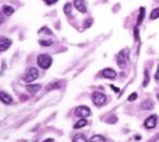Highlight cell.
I'll return each mask as SVG.
<instances>
[{
    "label": "cell",
    "mask_w": 159,
    "mask_h": 142,
    "mask_svg": "<svg viewBox=\"0 0 159 142\" xmlns=\"http://www.w3.org/2000/svg\"><path fill=\"white\" fill-rule=\"evenodd\" d=\"M128 55H130V51L128 49H123L118 53L117 55V64L121 69H124L127 65L128 62Z\"/></svg>",
    "instance_id": "cell-1"
},
{
    "label": "cell",
    "mask_w": 159,
    "mask_h": 142,
    "mask_svg": "<svg viewBox=\"0 0 159 142\" xmlns=\"http://www.w3.org/2000/svg\"><path fill=\"white\" fill-rule=\"evenodd\" d=\"M37 65L43 69H48L52 65V57L49 54H40L37 56Z\"/></svg>",
    "instance_id": "cell-2"
},
{
    "label": "cell",
    "mask_w": 159,
    "mask_h": 142,
    "mask_svg": "<svg viewBox=\"0 0 159 142\" xmlns=\"http://www.w3.org/2000/svg\"><path fill=\"white\" fill-rule=\"evenodd\" d=\"M38 70L36 68H28L27 71H26V74L25 76L22 78L23 82L26 83H32L33 81H35L36 78H38Z\"/></svg>",
    "instance_id": "cell-3"
},
{
    "label": "cell",
    "mask_w": 159,
    "mask_h": 142,
    "mask_svg": "<svg viewBox=\"0 0 159 142\" xmlns=\"http://www.w3.org/2000/svg\"><path fill=\"white\" fill-rule=\"evenodd\" d=\"M91 99H92V102L95 106H103L104 104L106 103V101H107L106 95L101 92H99V91H95V92L92 93Z\"/></svg>",
    "instance_id": "cell-4"
},
{
    "label": "cell",
    "mask_w": 159,
    "mask_h": 142,
    "mask_svg": "<svg viewBox=\"0 0 159 142\" xmlns=\"http://www.w3.org/2000/svg\"><path fill=\"white\" fill-rule=\"evenodd\" d=\"M75 116L81 118V119H86L87 117H89L91 113L90 109L87 106H79L75 108Z\"/></svg>",
    "instance_id": "cell-5"
},
{
    "label": "cell",
    "mask_w": 159,
    "mask_h": 142,
    "mask_svg": "<svg viewBox=\"0 0 159 142\" xmlns=\"http://www.w3.org/2000/svg\"><path fill=\"white\" fill-rule=\"evenodd\" d=\"M12 45V40L5 36H0V51L3 52L10 48Z\"/></svg>",
    "instance_id": "cell-6"
},
{
    "label": "cell",
    "mask_w": 159,
    "mask_h": 142,
    "mask_svg": "<svg viewBox=\"0 0 159 142\" xmlns=\"http://www.w3.org/2000/svg\"><path fill=\"white\" fill-rule=\"evenodd\" d=\"M157 124V116L153 115L151 117H149L144 121V126L147 128H154Z\"/></svg>",
    "instance_id": "cell-7"
},
{
    "label": "cell",
    "mask_w": 159,
    "mask_h": 142,
    "mask_svg": "<svg viewBox=\"0 0 159 142\" xmlns=\"http://www.w3.org/2000/svg\"><path fill=\"white\" fill-rule=\"evenodd\" d=\"M73 3H74L75 9H77L79 12L83 13V14H85V13L87 12V8H86V4H85L84 0H74Z\"/></svg>",
    "instance_id": "cell-8"
},
{
    "label": "cell",
    "mask_w": 159,
    "mask_h": 142,
    "mask_svg": "<svg viewBox=\"0 0 159 142\" xmlns=\"http://www.w3.org/2000/svg\"><path fill=\"white\" fill-rule=\"evenodd\" d=\"M102 75L104 76L105 78H115L117 76V73L114 69L112 68H106L102 71Z\"/></svg>",
    "instance_id": "cell-9"
},
{
    "label": "cell",
    "mask_w": 159,
    "mask_h": 142,
    "mask_svg": "<svg viewBox=\"0 0 159 142\" xmlns=\"http://www.w3.org/2000/svg\"><path fill=\"white\" fill-rule=\"evenodd\" d=\"M0 101L4 104H11L13 102V99L9 93L3 92V91H0Z\"/></svg>",
    "instance_id": "cell-10"
},
{
    "label": "cell",
    "mask_w": 159,
    "mask_h": 142,
    "mask_svg": "<svg viewBox=\"0 0 159 142\" xmlns=\"http://www.w3.org/2000/svg\"><path fill=\"white\" fill-rule=\"evenodd\" d=\"M41 88L40 84H34V85H28L27 86V90L28 92L32 93V95H35L36 92H37L38 90Z\"/></svg>",
    "instance_id": "cell-11"
},
{
    "label": "cell",
    "mask_w": 159,
    "mask_h": 142,
    "mask_svg": "<svg viewBox=\"0 0 159 142\" xmlns=\"http://www.w3.org/2000/svg\"><path fill=\"white\" fill-rule=\"evenodd\" d=\"M154 106V103L151 101V100H145L141 103V108L144 109V110H149V109H152Z\"/></svg>",
    "instance_id": "cell-12"
},
{
    "label": "cell",
    "mask_w": 159,
    "mask_h": 142,
    "mask_svg": "<svg viewBox=\"0 0 159 142\" xmlns=\"http://www.w3.org/2000/svg\"><path fill=\"white\" fill-rule=\"evenodd\" d=\"M2 12H3V15H5V16H11V15H12L15 11H14V9H13L12 6L3 5L2 6Z\"/></svg>",
    "instance_id": "cell-13"
},
{
    "label": "cell",
    "mask_w": 159,
    "mask_h": 142,
    "mask_svg": "<svg viewBox=\"0 0 159 142\" xmlns=\"http://www.w3.org/2000/svg\"><path fill=\"white\" fill-rule=\"evenodd\" d=\"M64 12L67 16H71V14H72V4H71L70 2H67V3L65 4Z\"/></svg>",
    "instance_id": "cell-14"
},
{
    "label": "cell",
    "mask_w": 159,
    "mask_h": 142,
    "mask_svg": "<svg viewBox=\"0 0 159 142\" xmlns=\"http://www.w3.org/2000/svg\"><path fill=\"white\" fill-rule=\"evenodd\" d=\"M87 142H105V138L103 136H100V135H95Z\"/></svg>",
    "instance_id": "cell-15"
},
{
    "label": "cell",
    "mask_w": 159,
    "mask_h": 142,
    "mask_svg": "<svg viewBox=\"0 0 159 142\" xmlns=\"http://www.w3.org/2000/svg\"><path fill=\"white\" fill-rule=\"evenodd\" d=\"M72 142H87V139L83 134H77L73 137Z\"/></svg>",
    "instance_id": "cell-16"
},
{
    "label": "cell",
    "mask_w": 159,
    "mask_h": 142,
    "mask_svg": "<svg viewBox=\"0 0 159 142\" xmlns=\"http://www.w3.org/2000/svg\"><path fill=\"white\" fill-rule=\"evenodd\" d=\"M145 16V9L144 8H140V14H139V17H138V23H137V27L142 23L143 18Z\"/></svg>",
    "instance_id": "cell-17"
},
{
    "label": "cell",
    "mask_w": 159,
    "mask_h": 142,
    "mask_svg": "<svg viewBox=\"0 0 159 142\" xmlns=\"http://www.w3.org/2000/svg\"><path fill=\"white\" fill-rule=\"evenodd\" d=\"M157 18H159V8L154 9V10L151 12V15H150V19H152V20L157 19Z\"/></svg>",
    "instance_id": "cell-18"
},
{
    "label": "cell",
    "mask_w": 159,
    "mask_h": 142,
    "mask_svg": "<svg viewBox=\"0 0 159 142\" xmlns=\"http://www.w3.org/2000/svg\"><path fill=\"white\" fill-rule=\"evenodd\" d=\"M86 124H87V120L86 119H81L80 121H78L77 123L74 124V128L84 127V126H86Z\"/></svg>",
    "instance_id": "cell-19"
},
{
    "label": "cell",
    "mask_w": 159,
    "mask_h": 142,
    "mask_svg": "<svg viewBox=\"0 0 159 142\" xmlns=\"http://www.w3.org/2000/svg\"><path fill=\"white\" fill-rule=\"evenodd\" d=\"M150 82V76H149V71L145 69L144 70V81H143V87H147V84H149Z\"/></svg>",
    "instance_id": "cell-20"
},
{
    "label": "cell",
    "mask_w": 159,
    "mask_h": 142,
    "mask_svg": "<svg viewBox=\"0 0 159 142\" xmlns=\"http://www.w3.org/2000/svg\"><path fill=\"white\" fill-rule=\"evenodd\" d=\"M40 43L41 46H43V47H48V46H51L53 43V41L50 40V39H40Z\"/></svg>",
    "instance_id": "cell-21"
},
{
    "label": "cell",
    "mask_w": 159,
    "mask_h": 142,
    "mask_svg": "<svg viewBox=\"0 0 159 142\" xmlns=\"http://www.w3.org/2000/svg\"><path fill=\"white\" fill-rule=\"evenodd\" d=\"M92 25V19L91 18H88V19H86V20H85V23H84V28H89L90 27V26Z\"/></svg>",
    "instance_id": "cell-22"
},
{
    "label": "cell",
    "mask_w": 159,
    "mask_h": 142,
    "mask_svg": "<svg viewBox=\"0 0 159 142\" xmlns=\"http://www.w3.org/2000/svg\"><path fill=\"white\" fill-rule=\"evenodd\" d=\"M137 97H138V95H137L136 92H134V93H132V95L128 97V101L130 102H132V101H135V100L137 99Z\"/></svg>",
    "instance_id": "cell-23"
},
{
    "label": "cell",
    "mask_w": 159,
    "mask_h": 142,
    "mask_svg": "<svg viewBox=\"0 0 159 142\" xmlns=\"http://www.w3.org/2000/svg\"><path fill=\"white\" fill-rule=\"evenodd\" d=\"M43 1H45L47 4H53V3H55L57 0H43Z\"/></svg>",
    "instance_id": "cell-24"
},
{
    "label": "cell",
    "mask_w": 159,
    "mask_h": 142,
    "mask_svg": "<svg viewBox=\"0 0 159 142\" xmlns=\"http://www.w3.org/2000/svg\"><path fill=\"white\" fill-rule=\"evenodd\" d=\"M110 87H112V90H114L115 92H120V89L118 88V87L114 86V85H110Z\"/></svg>",
    "instance_id": "cell-25"
},
{
    "label": "cell",
    "mask_w": 159,
    "mask_h": 142,
    "mask_svg": "<svg viewBox=\"0 0 159 142\" xmlns=\"http://www.w3.org/2000/svg\"><path fill=\"white\" fill-rule=\"evenodd\" d=\"M155 78L156 80H159V65H158V68H157V71H156V73H155Z\"/></svg>",
    "instance_id": "cell-26"
},
{
    "label": "cell",
    "mask_w": 159,
    "mask_h": 142,
    "mask_svg": "<svg viewBox=\"0 0 159 142\" xmlns=\"http://www.w3.org/2000/svg\"><path fill=\"white\" fill-rule=\"evenodd\" d=\"M4 21V19H3V16H2V14H1V12H0V25H1L2 23Z\"/></svg>",
    "instance_id": "cell-27"
},
{
    "label": "cell",
    "mask_w": 159,
    "mask_h": 142,
    "mask_svg": "<svg viewBox=\"0 0 159 142\" xmlns=\"http://www.w3.org/2000/svg\"><path fill=\"white\" fill-rule=\"evenodd\" d=\"M53 141H54V140H53L52 138H49V139H46V140L43 141V142H53Z\"/></svg>",
    "instance_id": "cell-28"
},
{
    "label": "cell",
    "mask_w": 159,
    "mask_h": 142,
    "mask_svg": "<svg viewBox=\"0 0 159 142\" xmlns=\"http://www.w3.org/2000/svg\"><path fill=\"white\" fill-rule=\"evenodd\" d=\"M157 98H158V101H159V93H158V95H157Z\"/></svg>",
    "instance_id": "cell-29"
}]
</instances>
